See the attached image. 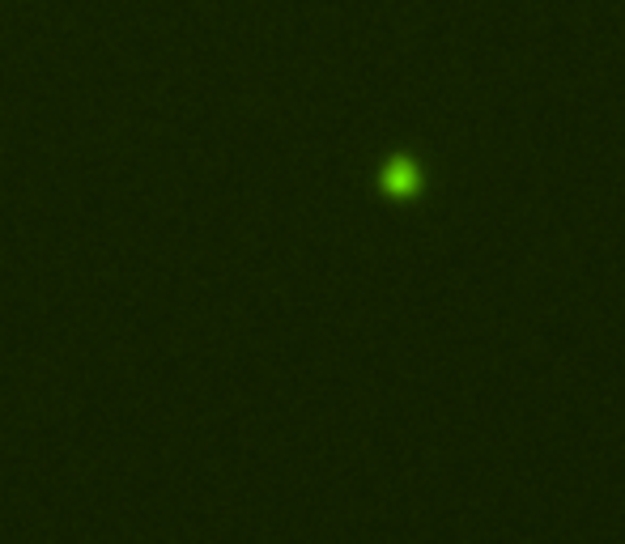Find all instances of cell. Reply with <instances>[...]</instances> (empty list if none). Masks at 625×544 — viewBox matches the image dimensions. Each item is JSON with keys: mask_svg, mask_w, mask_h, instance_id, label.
<instances>
[{"mask_svg": "<svg viewBox=\"0 0 625 544\" xmlns=\"http://www.w3.org/2000/svg\"><path fill=\"white\" fill-rule=\"evenodd\" d=\"M379 187H383V196H392V200H417L421 187H426V170H421V162L409 158V153H396V158L383 162Z\"/></svg>", "mask_w": 625, "mask_h": 544, "instance_id": "1", "label": "cell"}]
</instances>
